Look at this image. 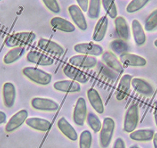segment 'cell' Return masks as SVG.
<instances>
[{"mask_svg":"<svg viewBox=\"0 0 157 148\" xmlns=\"http://www.w3.org/2000/svg\"><path fill=\"white\" fill-rule=\"evenodd\" d=\"M144 29L147 32H153L157 29V9L152 11L147 17Z\"/></svg>","mask_w":157,"mask_h":148,"instance_id":"cell-33","label":"cell"},{"mask_svg":"<svg viewBox=\"0 0 157 148\" xmlns=\"http://www.w3.org/2000/svg\"><path fill=\"white\" fill-rule=\"evenodd\" d=\"M43 2L47 7L48 10H49L52 13H59L60 12V6L57 0H43Z\"/></svg>","mask_w":157,"mask_h":148,"instance_id":"cell-37","label":"cell"},{"mask_svg":"<svg viewBox=\"0 0 157 148\" xmlns=\"http://www.w3.org/2000/svg\"><path fill=\"white\" fill-rule=\"evenodd\" d=\"M6 121V114L2 111H0V125Z\"/></svg>","mask_w":157,"mask_h":148,"instance_id":"cell-40","label":"cell"},{"mask_svg":"<svg viewBox=\"0 0 157 148\" xmlns=\"http://www.w3.org/2000/svg\"><path fill=\"white\" fill-rule=\"evenodd\" d=\"M132 76L129 74H125L120 79L116 90V97L118 100H123L127 96L131 87Z\"/></svg>","mask_w":157,"mask_h":148,"instance_id":"cell-17","label":"cell"},{"mask_svg":"<svg viewBox=\"0 0 157 148\" xmlns=\"http://www.w3.org/2000/svg\"><path fill=\"white\" fill-rule=\"evenodd\" d=\"M109 20L106 16H103L99 19L95 26L94 32H93V39L96 42H101L105 38L108 29Z\"/></svg>","mask_w":157,"mask_h":148,"instance_id":"cell-22","label":"cell"},{"mask_svg":"<svg viewBox=\"0 0 157 148\" xmlns=\"http://www.w3.org/2000/svg\"><path fill=\"white\" fill-rule=\"evenodd\" d=\"M116 31L120 39L123 40H129L130 38V29L129 24L123 16H117L114 21Z\"/></svg>","mask_w":157,"mask_h":148,"instance_id":"cell-18","label":"cell"},{"mask_svg":"<svg viewBox=\"0 0 157 148\" xmlns=\"http://www.w3.org/2000/svg\"><path fill=\"white\" fill-rule=\"evenodd\" d=\"M25 123L27 126L33 129L39 131L46 132L49 130L51 127V123L47 120H45L39 117H29L25 120Z\"/></svg>","mask_w":157,"mask_h":148,"instance_id":"cell-25","label":"cell"},{"mask_svg":"<svg viewBox=\"0 0 157 148\" xmlns=\"http://www.w3.org/2000/svg\"><path fill=\"white\" fill-rule=\"evenodd\" d=\"M59 129L62 133L72 141H75L78 139V134L73 127L66 120L65 117H61L57 123Z\"/></svg>","mask_w":157,"mask_h":148,"instance_id":"cell-23","label":"cell"},{"mask_svg":"<svg viewBox=\"0 0 157 148\" xmlns=\"http://www.w3.org/2000/svg\"><path fill=\"white\" fill-rule=\"evenodd\" d=\"M92 134L90 131L84 130L79 136V148H91Z\"/></svg>","mask_w":157,"mask_h":148,"instance_id":"cell-35","label":"cell"},{"mask_svg":"<svg viewBox=\"0 0 157 148\" xmlns=\"http://www.w3.org/2000/svg\"><path fill=\"white\" fill-rule=\"evenodd\" d=\"M154 118H155V124L157 126V100L154 103Z\"/></svg>","mask_w":157,"mask_h":148,"instance_id":"cell-41","label":"cell"},{"mask_svg":"<svg viewBox=\"0 0 157 148\" xmlns=\"http://www.w3.org/2000/svg\"><path fill=\"white\" fill-rule=\"evenodd\" d=\"M87 97L95 111H96L99 114H103L105 107H104L103 102H102V99H101L99 92L95 90L94 88H90L87 91Z\"/></svg>","mask_w":157,"mask_h":148,"instance_id":"cell-21","label":"cell"},{"mask_svg":"<svg viewBox=\"0 0 157 148\" xmlns=\"http://www.w3.org/2000/svg\"><path fill=\"white\" fill-rule=\"evenodd\" d=\"M86 122L88 123L89 127L94 131L95 133L99 132L102 128V123L100 121L99 117L93 113L90 112L87 114Z\"/></svg>","mask_w":157,"mask_h":148,"instance_id":"cell-31","label":"cell"},{"mask_svg":"<svg viewBox=\"0 0 157 148\" xmlns=\"http://www.w3.org/2000/svg\"><path fill=\"white\" fill-rule=\"evenodd\" d=\"M38 47L47 53L56 56H61L64 54L65 49L56 42L42 38L38 41Z\"/></svg>","mask_w":157,"mask_h":148,"instance_id":"cell-9","label":"cell"},{"mask_svg":"<svg viewBox=\"0 0 157 148\" xmlns=\"http://www.w3.org/2000/svg\"><path fill=\"white\" fill-rule=\"evenodd\" d=\"M2 98L5 107L11 108L13 107L16 98V90L14 84L12 83H6L2 87Z\"/></svg>","mask_w":157,"mask_h":148,"instance_id":"cell-15","label":"cell"},{"mask_svg":"<svg viewBox=\"0 0 157 148\" xmlns=\"http://www.w3.org/2000/svg\"><path fill=\"white\" fill-rule=\"evenodd\" d=\"M78 7L82 10V12L88 11L89 0H76Z\"/></svg>","mask_w":157,"mask_h":148,"instance_id":"cell-38","label":"cell"},{"mask_svg":"<svg viewBox=\"0 0 157 148\" xmlns=\"http://www.w3.org/2000/svg\"><path fill=\"white\" fill-rule=\"evenodd\" d=\"M104 10L109 16L111 19H116L117 17V8L114 0H101Z\"/></svg>","mask_w":157,"mask_h":148,"instance_id":"cell-32","label":"cell"},{"mask_svg":"<svg viewBox=\"0 0 157 148\" xmlns=\"http://www.w3.org/2000/svg\"><path fill=\"white\" fill-rule=\"evenodd\" d=\"M129 148H140V147H139L138 146H136V145H132V146H131Z\"/></svg>","mask_w":157,"mask_h":148,"instance_id":"cell-43","label":"cell"},{"mask_svg":"<svg viewBox=\"0 0 157 148\" xmlns=\"http://www.w3.org/2000/svg\"><path fill=\"white\" fill-rule=\"evenodd\" d=\"M27 117H28L27 110H21L18 111L10 119L8 123H6L5 127L6 131L8 133H11L17 130L23 124V123H25Z\"/></svg>","mask_w":157,"mask_h":148,"instance_id":"cell-12","label":"cell"},{"mask_svg":"<svg viewBox=\"0 0 157 148\" xmlns=\"http://www.w3.org/2000/svg\"><path fill=\"white\" fill-rule=\"evenodd\" d=\"M26 60L29 63L43 66H51L54 63V60L50 56L35 50L29 51L27 53Z\"/></svg>","mask_w":157,"mask_h":148,"instance_id":"cell-13","label":"cell"},{"mask_svg":"<svg viewBox=\"0 0 157 148\" xmlns=\"http://www.w3.org/2000/svg\"><path fill=\"white\" fill-rule=\"evenodd\" d=\"M69 63L75 67L85 68V69H93L97 66V59L92 56L78 54L71 57L69 60Z\"/></svg>","mask_w":157,"mask_h":148,"instance_id":"cell-7","label":"cell"},{"mask_svg":"<svg viewBox=\"0 0 157 148\" xmlns=\"http://www.w3.org/2000/svg\"><path fill=\"white\" fill-rule=\"evenodd\" d=\"M68 11L75 25H76L78 28L82 31H86L87 29L86 19L84 16L83 12L78 7V6L71 5L68 8Z\"/></svg>","mask_w":157,"mask_h":148,"instance_id":"cell-10","label":"cell"},{"mask_svg":"<svg viewBox=\"0 0 157 148\" xmlns=\"http://www.w3.org/2000/svg\"><path fill=\"white\" fill-rule=\"evenodd\" d=\"M31 106L33 109L45 112H53L59 109V103L49 98L34 97L31 100Z\"/></svg>","mask_w":157,"mask_h":148,"instance_id":"cell-5","label":"cell"},{"mask_svg":"<svg viewBox=\"0 0 157 148\" xmlns=\"http://www.w3.org/2000/svg\"><path fill=\"white\" fill-rule=\"evenodd\" d=\"M120 60L123 64L129 66H146L147 61L143 56L136 54L124 53L120 56Z\"/></svg>","mask_w":157,"mask_h":148,"instance_id":"cell-16","label":"cell"},{"mask_svg":"<svg viewBox=\"0 0 157 148\" xmlns=\"http://www.w3.org/2000/svg\"><path fill=\"white\" fill-rule=\"evenodd\" d=\"M87 117L86 102L83 97H79L75 103L73 110V121L78 126H83Z\"/></svg>","mask_w":157,"mask_h":148,"instance_id":"cell-8","label":"cell"},{"mask_svg":"<svg viewBox=\"0 0 157 148\" xmlns=\"http://www.w3.org/2000/svg\"><path fill=\"white\" fill-rule=\"evenodd\" d=\"M116 123L114 120L111 117H105L103 120L102 128L99 134V143L102 148H107L112 141L113 134H114Z\"/></svg>","mask_w":157,"mask_h":148,"instance_id":"cell-3","label":"cell"},{"mask_svg":"<svg viewBox=\"0 0 157 148\" xmlns=\"http://www.w3.org/2000/svg\"><path fill=\"white\" fill-rule=\"evenodd\" d=\"M154 134H155V131L153 130L141 129L132 131V133H130L129 137L132 140H136V141L146 142L152 140Z\"/></svg>","mask_w":157,"mask_h":148,"instance_id":"cell-27","label":"cell"},{"mask_svg":"<svg viewBox=\"0 0 157 148\" xmlns=\"http://www.w3.org/2000/svg\"><path fill=\"white\" fill-rule=\"evenodd\" d=\"M109 47L113 52L120 56L124 53H128L127 51L129 50V45L122 39H118L112 41L109 44Z\"/></svg>","mask_w":157,"mask_h":148,"instance_id":"cell-29","label":"cell"},{"mask_svg":"<svg viewBox=\"0 0 157 148\" xmlns=\"http://www.w3.org/2000/svg\"><path fill=\"white\" fill-rule=\"evenodd\" d=\"M113 148H126L124 140L122 138H117L113 143Z\"/></svg>","mask_w":157,"mask_h":148,"instance_id":"cell-39","label":"cell"},{"mask_svg":"<svg viewBox=\"0 0 157 148\" xmlns=\"http://www.w3.org/2000/svg\"><path fill=\"white\" fill-rule=\"evenodd\" d=\"M22 73L29 80L39 85H48L52 81V75L39 68L26 66L22 69Z\"/></svg>","mask_w":157,"mask_h":148,"instance_id":"cell-1","label":"cell"},{"mask_svg":"<svg viewBox=\"0 0 157 148\" xmlns=\"http://www.w3.org/2000/svg\"><path fill=\"white\" fill-rule=\"evenodd\" d=\"M74 50L78 54L99 56L103 53V48L99 44L90 42V43H81L74 46Z\"/></svg>","mask_w":157,"mask_h":148,"instance_id":"cell-6","label":"cell"},{"mask_svg":"<svg viewBox=\"0 0 157 148\" xmlns=\"http://www.w3.org/2000/svg\"><path fill=\"white\" fill-rule=\"evenodd\" d=\"M101 0H90L88 7V16L91 19H98L100 14Z\"/></svg>","mask_w":157,"mask_h":148,"instance_id":"cell-30","label":"cell"},{"mask_svg":"<svg viewBox=\"0 0 157 148\" xmlns=\"http://www.w3.org/2000/svg\"><path fill=\"white\" fill-rule=\"evenodd\" d=\"M132 32L135 43L137 46H143L146 41V36L143 27L140 21L133 19L132 21Z\"/></svg>","mask_w":157,"mask_h":148,"instance_id":"cell-24","label":"cell"},{"mask_svg":"<svg viewBox=\"0 0 157 148\" xmlns=\"http://www.w3.org/2000/svg\"><path fill=\"white\" fill-rule=\"evenodd\" d=\"M152 141H153L154 148H157V133H155V134H154Z\"/></svg>","mask_w":157,"mask_h":148,"instance_id":"cell-42","label":"cell"},{"mask_svg":"<svg viewBox=\"0 0 157 148\" xmlns=\"http://www.w3.org/2000/svg\"><path fill=\"white\" fill-rule=\"evenodd\" d=\"M100 72L103 76H106L108 79H110L111 80L114 81L115 80L117 79V74L116 73V71L110 69L109 67L105 66H100Z\"/></svg>","mask_w":157,"mask_h":148,"instance_id":"cell-36","label":"cell"},{"mask_svg":"<svg viewBox=\"0 0 157 148\" xmlns=\"http://www.w3.org/2000/svg\"><path fill=\"white\" fill-rule=\"evenodd\" d=\"M63 72L67 77L79 84H86L89 81V77L84 72L72 65H66L63 68Z\"/></svg>","mask_w":157,"mask_h":148,"instance_id":"cell-14","label":"cell"},{"mask_svg":"<svg viewBox=\"0 0 157 148\" xmlns=\"http://www.w3.org/2000/svg\"><path fill=\"white\" fill-rule=\"evenodd\" d=\"M154 45H155V47L157 48V40H155V41H154Z\"/></svg>","mask_w":157,"mask_h":148,"instance_id":"cell-44","label":"cell"},{"mask_svg":"<svg viewBox=\"0 0 157 148\" xmlns=\"http://www.w3.org/2000/svg\"><path fill=\"white\" fill-rule=\"evenodd\" d=\"M50 24L53 28L65 33H72L75 30V25L72 22L59 16L52 18L50 21Z\"/></svg>","mask_w":157,"mask_h":148,"instance_id":"cell-26","label":"cell"},{"mask_svg":"<svg viewBox=\"0 0 157 148\" xmlns=\"http://www.w3.org/2000/svg\"><path fill=\"white\" fill-rule=\"evenodd\" d=\"M0 1H1V0H0Z\"/></svg>","mask_w":157,"mask_h":148,"instance_id":"cell-45","label":"cell"},{"mask_svg":"<svg viewBox=\"0 0 157 148\" xmlns=\"http://www.w3.org/2000/svg\"><path fill=\"white\" fill-rule=\"evenodd\" d=\"M36 38V35L33 32H20L9 36L6 40V45L10 48L23 46L31 44Z\"/></svg>","mask_w":157,"mask_h":148,"instance_id":"cell-2","label":"cell"},{"mask_svg":"<svg viewBox=\"0 0 157 148\" xmlns=\"http://www.w3.org/2000/svg\"><path fill=\"white\" fill-rule=\"evenodd\" d=\"M102 60L105 65L116 72H122L123 71V66L120 60L116 57L113 53L110 51H105L102 54Z\"/></svg>","mask_w":157,"mask_h":148,"instance_id":"cell-20","label":"cell"},{"mask_svg":"<svg viewBox=\"0 0 157 148\" xmlns=\"http://www.w3.org/2000/svg\"><path fill=\"white\" fill-rule=\"evenodd\" d=\"M56 90L65 93H78L81 90V86L79 83L74 80H60L57 81L53 84Z\"/></svg>","mask_w":157,"mask_h":148,"instance_id":"cell-19","label":"cell"},{"mask_svg":"<svg viewBox=\"0 0 157 148\" xmlns=\"http://www.w3.org/2000/svg\"><path fill=\"white\" fill-rule=\"evenodd\" d=\"M25 52V49L24 46H18V47L12 48L4 56V63L5 64H12V63H15L24 55Z\"/></svg>","mask_w":157,"mask_h":148,"instance_id":"cell-28","label":"cell"},{"mask_svg":"<svg viewBox=\"0 0 157 148\" xmlns=\"http://www.w3.org/2000/svg\"><path fill=\"white\" fill-rule=\"evenodd\" d=\"M150 0H132L126 7V11L129 13H134L143 9Z\"/></svg>","mask_w":157,"mask_h":148,"instance_id":"cell-34","label":"cell"},{"mask_svg":"<svg viewBox=\"0 0 157 148\" xmlns=\"http://www.w3.org/2000/svg\"><path fill=\"white\" fill-rule=\"evenodd\" d=\"M131 86L136 92L145 96H152L154 93V89L149 82L142 78L135 77L132 79Z\"/></svg>","mask_w":157,"mask_h":148,"instance_id":"cell-11","label":"cell"},{"mask_svg":"<svg viewBox=\"0 0 157 148\" xmlns=\"http://www.w3.org/2000/svg\"><path fill=\"white\" fill-rule=\"evenodd\" d=\"M139 107L132 104L126 110L123 122V130L127 133H132L136 128L139 123Z\"/></svg>","mask_w":157,"mask_h":148,"instance_id":"cell-4","label":"cell"}]
</instances>
